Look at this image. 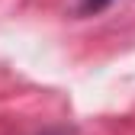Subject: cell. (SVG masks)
Returning a JSON list of instances; mask_svg holds the SVG:
<instances>
[{
  "mask_svg": "<svg viewBox=\"0 0 135 135\" xmlns=\"http://www.w3.org/2000/svg\"><path fill=\"white\" fill-rule=\"evenodd\" d=\"M109 3H113V0H84V3H80V13H97V10H103Z\"/></svg>",
  "mask_w": 135,
  "mask_h": 135,
  "instance_id": "obj_1",
  "label": "cell"
}]
</instances>
